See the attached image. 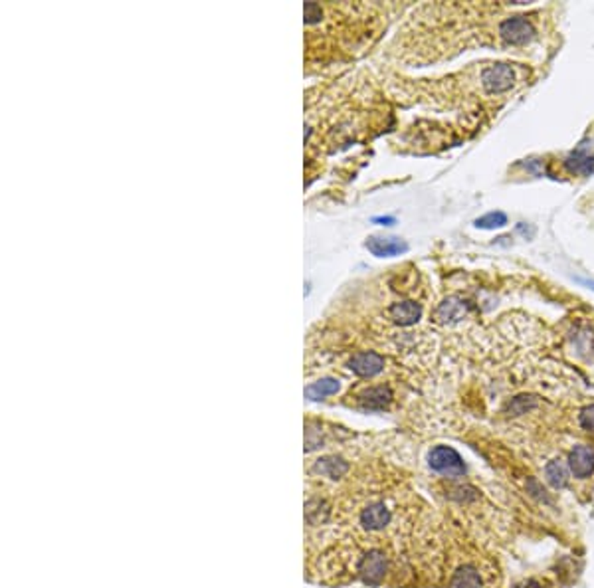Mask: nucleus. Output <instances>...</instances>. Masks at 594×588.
I'll list each match as a JSON object with an SVG mask.
<instances>
[{"label":"nucleus","instance_id":"obj_12","mask_svg":"<svg viewBox=\"0 0 594 588\" xmlns=\"http://www.w3.org/2000/svg\"><path fill=\"white\" fill-rule=\"evenodd\" d=\"M568 470H571V468H566V463H563L561 460L549 462L545 468L547 482L551 483L555 490H563L566 483H568Z\"/></svg>","mask_w":594,"mask_h":588},{"label":"nucleus","instance_id":"obj_18","mask_svg":"<svg viewBox=\"0 0 594 588\" xmlns=\"http://www.w3.org/2000/svg\"><path fill=\"white\" fill-rule=\"evenodd\" d=\"M505 224H508V216L503 213H489L476 220V226H478V228H486V230L501 228V226H505Z\"/></svg>","mask_w":594,"mask_h":588},{"label":"nucleus","instance_id":"obj_8","mask_svg":"<svg viewBox=\"0 0 594 588\" xmlns=\"http://www.w3.org/2000/svg\"><path fill=\"white\" fill-rule=\"evenodd\" d=\"M391 400H393V390L388 386H371L359 396V405L366 410H383L391 405Z\"/></svg>","mask_w":594,"mask_h":588},{"label":"nucleus","instance_id":"obj_15","mask_svg":"<svg viewBox=\"0 0 594 588\" xmlns=\"http://www.w3.org/2000/svg\"><path fill=\"white\" fill-rule=\"evenodd\" d=\"M566 166L571 173L590 174L594 173V157L583 153V151H576L566 159Z\"/></svg>","mask_w":594,"mask_h":588},{"label":"nucleus","instance_id":"obj_2","mask_svg":"<svg viewBox=\"0 0 594 588\" xmlns=\"http://www.w3.org/2000/svg\"><path fill=\"white\" fill-rule=\"evenodd\" d=\"M499 34H501V38L505 40L508 44L521 46V44H527L529 40L535 36V28L523 16H515V18L503 20L499 24Z\"/></svg>","mask_w":594,"mask_h":588},{"label":"nucleus","instance_id":"obj_4","mask_svg":"<svg viewBox=\"0 0 594 588\" xmlns=\"http://www.w3.org/2000/svg\"><path fill=\"white\" fill-rule=\"evenodd\" d=\"M359 572L369 584H379L386 575V559L381 550H371L359 565Z\"/></svg>","mask_w":594,"mask_h":588},{"label":"nucleus","instance_id":"obj_7","mask_svg":"<svg viewBox=\"0 0 594 588\" xmlns=\"http://www.w3.org/2000/svg\"><path fill=\"white\" fill-rule=\"evenodd\" d=\"M366 248L376 258H393V256H400L408 250L406 242L400 240V238H379V236L369 238Z\"/></svg>","mask_w":594,"mask_h":588},{"label":"nucleus","instance_id":"obj_21","mask_svg":"<svg viewBox=\"0 0 594 588\" xmlns=\"http://www.w3.org/2000/svg\"><path fill=\"white\" fill-rule=\"evenodd\" d=\"M374 222H383L384 226H388V224H393V218L391 216H386V218H374Z\"/></svg>","mask_w":594,"mask_h":588},{"label":"nucleus","instance_id":"obj_19","mask_svg":"<svg viewBox=\"0 0 594 588\" xmlns=\"http://www.w3.org/2000/svg\"><path fill=\"white\" fill-rule=\"evenodd\" d=\"M578 422L586 432H594V405L583 408V412L578 416Z\"/></svg>","mask_w":594,"mask_h":588},{"label":"nucleus","instance_id":"obj_16","mask_svg":"<svg viewBox=\"0 0 594 588\" xmlns=\"http://www.w3.org/2000/svg\"><path fill=\"white\" fill-rule=\"evenodd\" d=\"M479 582H481V579H479L478 570L470 567V565H466V567L458 569V572L454 575L452 588H479Z\"/></svg>","mask_w":594,"mask_h":588},{"label":"nucleus","instance_id":"obj_13","mask_svg":"<svg viewBox=\"0 0 594 588\" xmlns=\"http://www.w3.org/2000/svg\"><path fill=\"white\" fill-rule=\"evenodd\" d=\"M347 470H349V465L341 458H323L315 463V472L325 475V477H331V480L345 475Z\"/></svg>","mask_w":594,"mask_h":588},{"label":"nucleus","instance_id":"obj_10","mask_svg":"<svg viewBox=\"0 0 594 588\" xmlns=\"http://www.w3.org/2000/svg\"><path fill=\"white\" fill-rule=\"evenodd\" d=\"M391 521V511L384 507L383 503H374V505H369L366 509L361 515V523L369 531H379L384 529Z\"/></svg>","mask_w":594,"mask_h":588},{"label":"nucleus","instance_id":"obj_17","mask_svg":"<svg viewBox=\"0 0 594 588\" xmlns=\"http://www.w3.org/2000/svg\"><path fill=\"white\" fill-rule=\"evenodd\" d=\"M535 406H537L535 396L521 395L509 402L508 412H509V416H521V414H525V412H529V410H533Z\"/></svg>","mask_w":594,"mask_h":588},{"label":"nucleus","instance_id":"obj_6","mask_svg":"<svg viewBox=\"0 0 594 588\" xmlns=\"http://www.w3.org/2000/svg\"><path fill=\"white\" fill-rule=\"evenodd\" d=\"M349 368L359 376H374L384 368V358L376 353H357L355 357L349 361Z\"/></svg>","mask_w":594,"mask_h":588},{"label":"nucleus","instance_id":"obj_14","mask_svg":"<svg viewBox=\"0 0 594 588\" xmlns=\"http://www.w3.org/2000/svg\"><path fill=\"white\" fill-rule=\"evenodd\" d=\"M337 390H339V383L335 378H321V380L307 386L306 396L309 400H321V398L335 395Z\"/></svg>","mask_w":594,"mask_h":588},{"label":"nucleus","instance_id":"obj_20","mask_svg":"<svg viewBox=\"0 0 594 588\" xmlns=\"http://www.w3.org/2000/svg\"><path fill=\"white\" fill-rule=\"evenodd\" d=\"M321 18V6L315 4V2H307L306 4V22L307 24H313L317 20Z\"/></svg>","mask_w":594,"mask_h":588},{"label":"nucleus","instance_id":"obj_11","mask_svg":"<svg viewBox=\"0 0 594 588\" xmlns=\"http://www.w3.org/2000/svg\"><path fill=\"white\" fill-rule=\"evenodd\" d=\"M466 313H468V305H466V301H461V299H458V298H450V299H446L440 307H438V311H436V319H438L440 323H456V321L464 319Z\"/></svg>","mask_w":594,"mask_h":588},{"label":"nucleus","instance_id":"obj_3","mask_svg":"<svg viewBox=\"0 0 594 588\" xmlns=\"http://www.w3.org/2000/svg\"><path fill=\"white\" fill-rule=\"evenodd\" d=\"M481 84L491 94L508 91L509 87L515 84V72L511 66H505V64L489 66L481 72Z\"/></svg>","mask_w":594,"mask_h":588},{"label":"nucleus","instance_id":"obj_1","mask_svg":"<svg viewBox=\"0 0 594 588\" xmlns=\"http://www.w3.org/2000/svg\"><path fill=\"white\" fill-rule=\"evenodd\" d=\"M428 462H430V468L434 472L450 475V477H460L466 473V465L461 462L460 453L456 452L454 448H448V446H436L430 452Z\"/></svg>","mask_w":594,"mask_h":588},{"label":"nucleus","instance_id":"obj_5","mask_svg":"<svg viewBox=\"0 0 594 588\" xmlns=\"http://www.w3.org/2000/svg\"><path fill=\"white\" fill-rule=\"evenodd\" d=\"M568 468L575 477H588L594 472V450L590 446H575L568 453Z\"/></svg>","mask_w":594,"mask_h":588},{"label":"nucleus","instance_id":"obj_9","mask_svg":"<svg viewBox=\"0 0 594 588\" xmlns=\"http://www.w3.org/2000/svg\"><path fill=\"white\" fill-rule=\"evenodd\" d=\"M422 317V305L416 301H398L391 307V319L394 323L408 327Z\"/></svg>","mask_w":594,"mask_h":588}]
</instances>
